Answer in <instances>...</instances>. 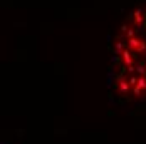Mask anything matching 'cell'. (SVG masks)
Here are the masks:
<instances>
[{
	"label": "cell",
	"instance_id": "obj_1",
	"mask_svg": "<svg viewBox=\"0 0 146 144\" xmlns=\"http://www.w3.org/2000/svg\"><path fill=\"white\" fill-rule=\"evenodd\" d=\"M109 84L124 101H146V3L126 17L114 35Z\"/></svg>",
	"mask_w": 146,
	"mask_h": 144
}]
</instances>
